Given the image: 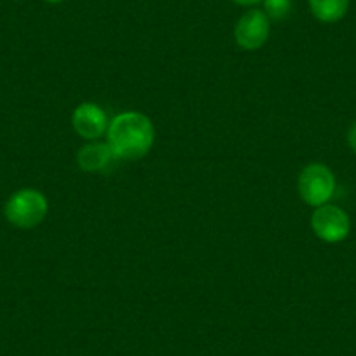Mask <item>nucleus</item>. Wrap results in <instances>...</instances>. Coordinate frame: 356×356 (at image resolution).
<instances>
[{"mask_svg": "<svg viewBox=\"0 0 356 356\" xmlns=\"http://www.w3.org/2000/svg\"><path fill=\"white\" fill-rule=\"evenodd\" d=\"M47 211H49L47 197L32 187L16 191L4 207L6 220L18 229L37 227L47 217Z\"/></svg>", "mask_w": 356, "mask_h": 356, "instance_id": "2", "label": "nucleus"}, {"mask_svg": "<svg viewBox=\"0 0 356 356\" xmlns=\"http://www.w3.org/2000/svg\"><path fill=\"white\" fill-rule=\"evenodd\" d=\"M271 23L262 8H250L239 16L238 23L234 25V42L248 53L259 51L269 40Z\"/></svg>", "mask_w": 356, "mask_h": 356, "instance_id": "4", "label": "nucleus"}, {"mask_svg": "<svg viewBox=\"0 0 356 356\" xmlns=\"http://www.w3.org/2000/svg\"><path fill=\"white\" fill-rule=\"evenodd\" d=\"M351 0H307L311 15L325 25L339 23L349 11Z\"/></svg>", "mask_w": 356, "mask_h": 356, "instance_id": "8", "label": "nucleus"}, {"mask_svg": "<svg viewBox=\"0 0 356 356\" xmlns=\"http://www.w3.org/2000/svg\"><path fill=\"white\" fill-rule=\"evenodd\" d=\"M231 2H234L236 6H241V8L250 9V8H259L264 0H231Z\"/></svg>", "mask_w": 356, "mask_h": 356, "instance_id": "11", "label": "nucleus"}, {"mask_svg": "<svg viewBox=\"0 0 356 356\" xmlns=\"http://www.w3.org/2000/svg\"><path fill=\"white\" fill-rule=\"evenodd\" d=\"M311 229L314 236L325 243L344 241L351 231L349 215L337 204H321L314 208L311 215Z\"/></svg>", "mask_w": 356, "mask_h": 356, "instance_id": "5", "label": "nucleus"}, {"mask_svg": "<svg viewBox=\"0 0 356 356\" xmlns=\"http://www.w3.org/2000/svg\"><path fill=\"white\" fill-rule=\"evenodd\" d=\"M107 143L114 156L122 161L145 157L154 147L156 129L149 115L142 112H122L108 122Z\"/></svg>", "mask_w": 356, "mask_h": 356, "instance_id": "1", "label": "nucleus"}, {"mask_svg": "<svg viewBox=\"0 0 356 356\" xmlns=\"http://www.w3.org/2000/svg\"><path fill=\"white\" fill-rule=\"evenodd\" d=\"M346 138H348L349 149L356 154V121L351 124V128H349L348 136H346Z\"/></svg>", "mask_w": 356, "mask_h": 356, "instance_id": "10", "label": "nucleus"}, {"mask_svg": "<svg viewBox=\"0 0 356 356\" xmlns=\"http://www.w3.org/2000/svg\"><path fill=\"white\" fill-rule=\"evenodd\" d=\"M118 159L107 142H88L77 150V166L86 173H102Z\"/></svg>", "mask_w": 356, "mask_h": 356, "instance_id": "7", "label": "nucleus"}, {"mask_svg": "<svg viewBox=\"0 0 356 356\" xmlns=\"http://www.w3.org/2000/svg\"><path fill=\"white\" fill-rule=\"evenodd\" d=\"M108 118L104 108L97 104L86 102V104L77 105L72 114V126L74 131L86 142H95L102 136L107 135Z\"/></svg>", "mask_w": 356, "mask_h": 356, "instance_id": "6", "label": "nucleus"}, {"mask_svg": "<svg viewBox=\"0 0 356 356\" xmlns=\"http://www.w3.org/2000/svg\"><path fill=\"white\" fill-rule=\"evenodd\" d=\"M44 2H47V4H53V6H58V4H63L65 0H44Z\"/></svg>", "mask_w": 356, "mask_h": 356, "instance_id": "12", "label": "nucleus"}, {"mask_svg": "<svg viewBox=\"0 0 356 356\" xmlns=\"http://www.w3.org/2000/svg\"><path fill=\"white\" fill-rule=\"evenodd\" d=\"M260 6L271 22H283L292 15L293 9L292 0H264Z\"/></svg>", "mask_w": 356, "mask_h": 356, "instance_id": "9", "label": "nucleus"}, {"mask_svg": "<svg viewBox=\"0 0 356 356\" xmlns=\"http://www.w3.org/2000/svg\"><path fill=\"white\" fill-rule=\"evenodd\" d=\"M297 191L300 200L313 208L330 203L335 193L334 171L323 163H309L299 173Z\"/></svg>", "mask_w": 356, "mask_h": 356, "instance_id": "3", "label": "nucleus"}]
</instances>
